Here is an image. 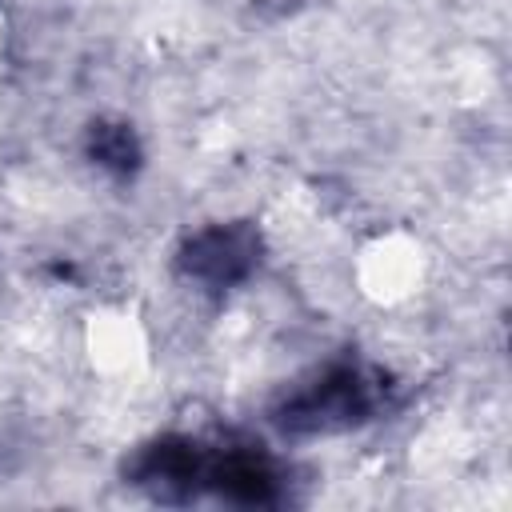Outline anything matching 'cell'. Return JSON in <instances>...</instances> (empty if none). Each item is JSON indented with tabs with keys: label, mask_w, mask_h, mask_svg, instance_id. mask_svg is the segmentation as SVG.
<instances>
[{
	"label": "cell",
	"mask_w": 512,
	"mask_h": 512,
	"mask_svg": "<svg viewBox=\"0 0 512 512\" xmlns=\"http://www.w3.org/2000/svg\"><path fill=\"white\" fill-rule=\"evenodd\" d=\"M84 152L96 168H104L108 176L116 180H128L140 160H144V148H140V136L132 132V124L124 120H96L88 124L84 132Z\"/></svg>",
	"instance_id": "cell-4"
},
{
	"label": "cell",
	"mask_w": 512,
	"mask_h": 512,
	"mask_svg": "<svg viewBox=\"0 0 512 512\" xmlns=\"http://www.w3.org/2000/svg\"><path fill=\"white\" fill-rule=\"evenodd\" d=\"M400 384L388 368L364 356H336L300 376L272 408L268 420L284 436H336L364 428L396 408Z\"/></svg>",
	"instance_id": "cell-1"
},
{
	"label": "cell",
	"mask_w": 512,
	"mask_h": 512,
	"mask_svg": "<svg viewBox=\"0 0 512 512\" xmlns=\"http://www.w3.org/2000/svg\"><path fill=\"white\" fill-rule=\"evenodd\" d=\"M192 476V500H220L236 508H280L292 500V468L256 440L200 436Z\"/></svg>",
	"instance_id": "cell-2"
},
{
	"label": "cell",
	"mask_w": 512,
	"mask_h": 512,
	"mask_svg": "<svg viewBox=\"0 0 512 512\" xmlns=\"http://www.w3.org/2000/svg\"><path fill=\"white\" fill-rule=\"evenodd\" d=\"M264 260V236L252 220H216L188 232L176 248V276L196 292L224 296L240 288Z\"/></svg>",
	"instance_id": "cell-3"
}]
</instances>
